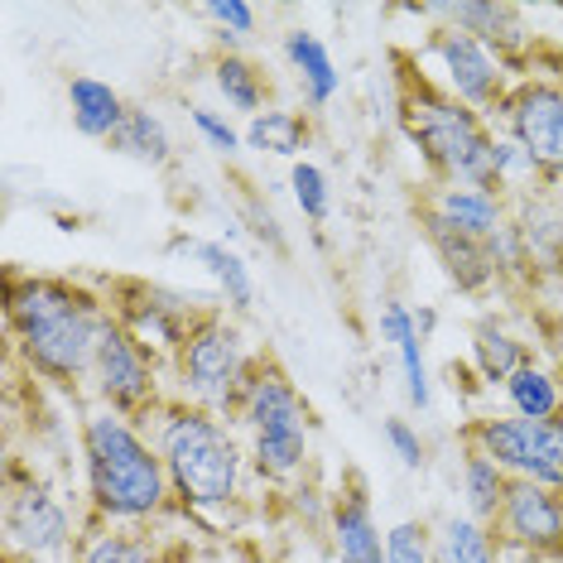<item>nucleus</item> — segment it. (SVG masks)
Returning <instances> with one entry per match:
<instances>
[{"instance_id":"nucleus-1","label":"nucleus","mask_w":563,"mask_h":563,"mask_svg":"<svg viewBox=\"0 0 563 563\" xmlns=\"http://www.w3.org/2000/svg\"><path fill=\"white\" fill-rule=\"evenodd\" d=\"M5 323L15 356L30 376L48 380L58 390L92 386V366L101 332L111 323V309L97 289L73 285L58 275H15L10 271Z\"/></svg>"},{"instance_id":"nucleus-2","label":"nucleus","mask_w":563,"mask_h":563,"mask_svg":"<svg viewBox=\"0 0 563 563\" xmlns=\"http://www.w3.org/2000/svg\"><path fill=\"white\" fill-rule=\"evenodd\" d=\"M82 482L97 525H150L174 510L169 467L155 439L107 405L82 419Z\"/></svg>"},{"instance_id":"nucleus-3","label":"nucleus","mask_w":563,"mask_h":563,"mask_svg":"<svg viewBox=\"0 0 563 563\" xmlns=\"http://www.w3.org/2000/svg\"><path fill=\"white\" fill-rule=\"evenodd\" d=\"M155 448L169 467L174 506L194 510V516H217L241 501L251 453L222 415L174 395L155 415Z\"/></svg>"},{"instance_id":"nucleus-4","label":"nucleus","mask_w":563,"mask_h":563,"mask_svg":"<svg viewBox=\"0 0 563 563\" xmlns=\"http://www.w3.org/2000/svg\"><path fill=\"white\" fill-rule=\"evenodd\" d=\"M400 125L419 159L429 164L433 184H472L496 188L501 194V174H496V150L501 131L457 97H448L439 78L409 68L400 78Z\"/></svg>"},{"instance_id":"nucleus-5","label":"nucleus","mask_w":563,"mask_h":563,"mask_svg":"<svg viewBox=\"0 0 563 563\" xmlns=\"http://www.w3.org/2000/svg\"><path fill=\"white\" fill-rule=\"evenodd\" d=\"M236 424L246 429L251 467L261 472L265 482L303 477L309 448H313V409L271 352H261V362L251 371L246 395H241V405H236Z\"/></svg>"},{"instance_id":"nucleus-6","label":"nucleus","mask_w":563,"mask_h":563,"mask_svg":"<svg viewBox=\"0 0 563 563\" xmlns=\"http://www.w3.org/2000/svg\"><path fill=\"white\" fill-rule=\"evenodd\" d=\"M255 362H261V352H251L246 332L222 309H212L169 362L178 380V400H194L222 419H236V405L246 395Z\"/></svg>"},{"instance_id":"nucleus-7","label":"nucleus","mask_w":563,"mask_h":563,"mask_svg":"<svg viewBox=\"0 0 563 563\" xmlns=\"http://www.w3.org/2000/svg\"><path fill=\"white\" fill-rule=\"evenodd\" d=\"M101 299H107L111 318H117L135 342H145L150 352L169 356V362L188 342V332L217 309L202 294H184V289L155 285V279H111V285L101 289Z\"/></svg>"},{"instance_id":"nucleus-8","label":"nucleus","mask_w":563,"mask_h":563,"mask_svg":"<svg viewBox=\"0 0 563 563\" xmlns=\"http://www.w3.org/2000/svg\"><path fill=\"white\" fill-rule=\"evenodd\" d=\"M463 443L496 457L516 482H540L563 492V415H549V419L486 415L463 429Z\"/></svg>"},{"instance_id":"nucleus-9","label":"nucleus","mask_w":563,"mask_h":563,"mask_svg":"<svg viewBox=\"0 0 563 563\" xmlns=\"http://www.w3.org/2000/svg\"><path fill=\"white\" fill-rule=\"evenodd\" d=\"M92 395H97V405L117 409V415L135 419V424H150V419L169 405V395L159 386V352L135 342L117 318L101 332L97 366H92Z\"/></svg>"},{"instance_id":"nucleus-10","label":"nucleus","mask_w":563,"mask_h":563,"mask_svg":"<svg viewBox=\"0 0 563 563\" xmlns=\"http://www.w3.org/2000/svg\"><path fill=\"white\" fill-rule=\"evenodd\" d=\"M424 58L439 68V87L448 97H457L463 107H472L486 121L501 117V107H506V97L516 82H510V68L482 40L453 30V24H439V30H429Z\"/></svg>"},{"instance_id":"nucleus-11","label":"nucleus","mask_w":563,"mask_h":563,"mask_svg":"<svg viewBox=\"0 0 563 563\" xmlns=\"http://www.w3.org/2000/svg\"><path fill=\"white\" fill-rule=\"evenodd\" d=\"M496 121H501V135H510L530 155L549 188L563 184V82L520 78Z\"/></svg>"},{"instance_id":"nucleus-12","label":"nucleus","mask_w":563,"mask_h":563,"mask_svg":"<svg viewBox=\"0 0 563 563\" xmlns=\"http://www.w3.org/2000/svg\"><path fill=\"white\" fill-rule=\"evenodd\" d=\"M5 544L15 559H63L78 544V520L48 482L30 477L5 496Z\"/></svg>"},{"instance_id":"nucleus-13","label":"nucleus","mask_w":563,"mask_h":563,"mask_svg":"<svg viewBox=\"0 0 563 563\" xmlns=\"http://www.w3.org/2000/svg\"><path fill=\"white\" fill-rule=\"evenodd\" d=\"M492 534L506 554H540L563 563V492L540 482H516L492 520Z\"/></svg>"},{"instance_id":"nucleus-14","label":"nucleus","mask_w":563,"mask_h":563,"mask_svg":"<svg viewBox=\"0 0 563 563\" xmlns=\"http://www.w3.org/2000/svg\"><path fill=\"white\" fill-rule=\"evenodd\" d=\"M419 217H424L429 227H443V232H457L467 241H486V246H492L510 227V198L496 194V188L433 184L429 198L419 202Z\"/></svg>"},{"instance_id":"nucleus-15","label":"nucleus","mask_w":563,"mask_h":563,"mask_svg":"<svg viewBox=\"0 0 563 563\" xmlns=\"http://www.w3.org/2000/svg\"><path fill=\"white\" fill-rule=\"evenodd\" d=\"M328 530H332V554H338V563H390L386 530H380L376 510H371L362 477H347L338 486V496L328 501Z\"/></svg>"},{"instance_id":"nucleus-16","label":"nucleus","mask_w":563,"mask_h":563,"mask_svg":"<svg viewBox=\"0 0 563 563\" xmlns=\"http://www.w3.org/2000/svg\"><path fill=\"white\" fill-rule=\"evenodd\" d=\"M424 15L453 24V30L472 34V40H482L492 48L496 58L516 63L525 48H530V30H525V15L516 5H501V0H457V5H424Z\"/></svg>"},{"instance_id":"nucleus-17","label":"nucleus","mask_w":563,"mask_h":563,"mask_svg":"<svg viewBox=\"0 0 563 563\" xmlns=\"http://www.w3.org/2000/svg\"><path fill=\"white\" fill-rule=\"evenodd\" d=\"M376 328H380V342H390L395 362H400V376H405V400L429 415L433 405V386H429V362H424V332H419L415 313L405 309L400 299H386L376 313Z\"/></svg>"},{"instance_id":"nucleus-18","label":"nucleus","mask_w":563,"mask_h":563,"mask_svg":"<svg viewBox=\"0 0 563 563\" xmlns=\"http://www.w3.org/2000/svg\"><path fill=\"white\" fill-rule=\"evenodd\" d=\"M125 111H131V101H125L111 82L92 78V73H78V78L68 82V117H73V131L82 140L111 145V135L121 131Z\"/></svg>"},{"instance_id":"nucleus-19","label":"nucleus","mask_w":563,"mask_h":563,"mask_svg":"<svg viewBox=\"0 0 563 563\" xmlns=\"http://www.w3.org/2000/svg\"><path fill=\"white\" fill-rule=\"evenodd\" d=\"M424 236H429L433 255H439L443 275L453 279L463 294H482V289L501 285V275H496V261H492V246H486V241H467V236L443 232V227H429V222H424Z\"/></svg>"},{"instance_id":"nucleus-20","label":"nucleus","mask_w":563,"mask_h":563,"mask_svg":"<svg viewBox=\"0 0 563 563\" xmlns=\"http://www.w3.org/2000/svg\"><path fill=\"white\" fill-rule=\"evenodd\" d=\"M530 362H534L530 342H525L520 332H510L501 318H482V323L472 328V366H477V376L486 386H506V380Z\"/></svg>"},{"instance_id":"nucleus-21","label":"nucleus","mask_w":563,"mask_h":563,"mask_svg":"<svg viewBox=\"0 0 563 563\" xmlns=\"http://www.w3.org/2000/svg\"><path fill=\"white\" fill-rule=\"evenodd\" d=\"M285 63L294 68V78H299V87H303V101H309L313 111H323L328 101L338 97L342 73H338V63H332L328 44L318 40L313 30H289L285 34Z\"/></svg>"},{"instance_id":"nucleus-22","label":"nucleus","mask_w":563,"mask_h":563,"mask_svg":"<svg viewBox=\"0 0 563 563\" xmlns=\"http://www.w3.org/2000/svg\"><path fill=\"white\" fill-rule=\"evenodd\" d=\"M178 251H188L202 265V271L212 275L217 294H222V309L251 313V303H255V275H251V265L241 261L232 246H227V241H178Z\"/></svg>"},{"instance_id":"nucleus-23","label":"nucleus","mask_w":563,"mask_h":563,"mask_svg":"<svg viewBox=\"0 0 563 563\" xmlns=\"http://www.w3.org/2000/svg\"><path fill=\"white\" fill-rule=\"evenodd\" d=\"M212 87L222 92V101L241 117H261V111H271L265 101H271V78H265V68L246 54H236V48H227V54L212 58Z\"/></svg>"},{"instance_id":"nucleus-24","label":"nucleus","mask_w":563,"mask_h":563,"mask_svg":"<svg viewBox=\"0 0 563 563\" xmlns=\"http://www.w3.org/2000/svg\"><path fill=\"white\" fill-rule=\"evenodd\" d=\"M433 563H510L492 525L472 516H448L433 525Z\"/></svg>"},{"instance_id":"nucleus-25","label":"nucleus","mask_w":563,"mask_h":563,"mask_svg":"<svg viewBox=\"0 0 563 563\" xmlns=\"http://www.w3.org/2000/svg\"><path fill=\"white\" fill-rule=\"evenodd\" d=\"M457 482H463V506L472 520L492 525L496 510H501L506 492H510V472L496 463V457H486L482 448L463 443V467H457Z\"/></svg>"},{"instance_id":"nucleus-26","label":"nucleus","mask_w":563,"mask_h":563,"mask_svg":"<svg viewBox=\"0 0 563 563\" xmlns=\"http://www.w3.org/2000/svg\"><path fill=\"white\" fill-rule=\"evenodd\" d=\"M107 150H117L121 159L145 164V169H164V164L174 159V135H169V125H164L159 111L131 107V111H125V121H121V131L111 135Z\"/></svg>"},{"instance_id":"nucleus-27","label":"nucleus","mask_w":563,"mask_h":563,"mask_svg":"<svg viewBox=\"0 0 563 563\" xmlns=\"http://www.w3.org/2000/svg\"><path fill=\"white\" fill-rule=\"evenodd\" d=\"M313 140V125L303 111H289V107H271L261 111V117H251L246 125V145L261 150V155H275V159H294L299 164V155L309 150Z\"/></svg>"},{"instance_id":"nucleus-28","label":"nucleus","mask_w":563,"mask_h":563,"mask_svg":"<svg viewBox=\"0 0 563 563\" xmlns=\"http://www.w3.org/2000/svg\"><path fill=\"white\" fill-rule=\"evenodd\" d=\"M78 563H169L140 525H101L78 549Z\"/></svg>"},{"instance_id":"nucleus-29","label":"nucleus","mask_w":563,"mask_h":563,"mask_svg":"<svg viewBox=\"0 0 563 563\" xmlns=\"http://www.w3.org/2000/svg\"><path fill=\"white\" fill-rule=\"evenodd\" d=\"M501 390H506L510 415H520V419L563 415V380L549 366H540V362H530L525 371H516V376H510Z\"/></svg>"},{"instance_id":"nucleus-30","label":"nucleus","mask_w":563,"mask_h":563,"mask_svg":"<svg viewBox=\"0 0 563 563\" xmlns=\"http://www.w3.org/2000/svg\"><path fill=\"white\" fill-rule=\"evenodd\" d=\"M289 194L313 227H323L332 217V188H328V174L318 169V164H309V159L289 164Z\"/></svg>"},{"instance_id":"nucleus-31","label":"nucleus","mask_w":563,"mask_h":563,"mask_svg":"<svg viewBox=\"0 0 563 563\" xmlns=\"http://www.w3.org/2000/svg\"><path fill=\"white\" fill-rule=\"evenodd\" d=\"M386 559L390 563H433V530L424 520H400L386 530Z\"/></svg>"},{"instance_id":"nucleus-32","label":"nucleus","mask_w":563,"mask_h":563,"mask_svg":"<svg viewBox=\"0 0 563 563\" xmlns=\"http://www.w3.org/2000/svg\"><path fill=\"white\" fill-rule=\"evenodd\" d=\"M188 121H194V131L202 135V145L217 150V155H236V150L246 145V131H236V125L227 121L222 111H212V107H194L188 111Z\"/></svg>"},{"instance_id":"nucleus-33","label":"nucleus","mask_w":563,"mask_h":563,"mask_svg":"<svg viewBox=\"0 0 563 563\" xmlns=\"http://www.w3.org/2000/svg\"><path fill=\"white\" fill-rule=\"evenodd\" d=\"M380 433H386V443H390V453L400 457V467L405 472H424L429 467V443L419 439V429L409 424V419L400 415H390L386 424H380Z\"/></svg>"},{"instance_id":"nucleus-34","label":"nucleus","mask_w":563,"mask_h":563,"mask_svg":"<svg viewBox=\"0 0 563 563\" xmlns=\"http://www.w3.org/2000/svg\"><path fill=\"white\" fill-rule=\"evenodd\" d=\"M202 15H208L217 30H222V40L227 44H241V40H251L255 34V5H246V0H208L202 5Z\"/></svg>"},{"instance_id":"nucleus-35","label":"nucleus","mask_w":563,"mask_h":563,"mask_svg":"<svg viewBox=\"0 0 563 563\" xmlns=\"http://www.w3.org/2000/svg\"><path fill=\"white\" fill-rule=\"evenodd\" d=\"M544 352H549V362H554V376L563 380V313L559 318H544Z\"/></svg>"},{"instance_id":"nucleus-36","label":"nucleus","mask_w":563,"mask_h":563,"mask_svg":"<svg viewBox=\"0 0 563 563\" xmlns=\"http://www.w3.org/2000/svg\"><path fill=\"white\" fill-rule=\"evenodd\" d=\"M415 323H419V332H424V342L433 338V328H439V313H433V309H419L415 313Z\"/></svg>"},{"instance_id":"nucleus-37","label":"nucleus","mask_w":563,"mask_h":563,"mask_svg":"<svg viewBox=\"0 0 563 563\" xmlns=\"http://www.w3.org/2000/svg\"><path fill=\"white\" fill-rule=\"evenodd\" d=\"M510 563H559V559H540V554H510Z\"/></svg>"},{"instance_id":"nucleus-38","label":"nucleus","mask_w":563,"mask_h":563,"mask_svg":"<svg viewBox=\"0 0 563 563\" xmlns=\"http://www.w3.org/2000/svg\"><path fill=\"white\" fill-rule=\"evenodd\" d=\"M5 563H20V559H15V554H10V559H5Z\"/></svg>"},{"instance_id":"nucleus-39","label":"nucleus","mask_w":563,"mask_h":563,"mask_svg":"<svg viewBox=\"0 0 563 563\" xmlns=\"http://www.w3.org/2000/svg\"><path fill=\"white\" fill-rule=\"evenodd\" d=\"M559 279H563V261H559Z\"/></svg>"}]
</instances>
